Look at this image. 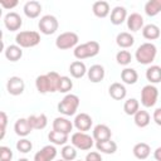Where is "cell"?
I'll use <instances>...</instances> for the list:
<instances>
[{
    "label": "cell",
    "instance_id": "6da1fadb",
    "mask_svg": "<svg viewBox=\"0 0 161 161\" xmlns=\"http://www.w3.org/2000/svg\"><path fill=\"white\" fill-rule=\"evenodd\" d=\"M60 77L62 75H59L57 72H48L47 74L38 75L35 79L36 91L42 94L58 92V84H59Z\"/></svg>",
    "mask_w": 161,
    "mask_h": 161
},
{
    "label": "cell",
    "instance_id": "7a4b0ae2",
    "mask_svg": "<svg viewBox=\"0 0 161 161\" xmlns=\"http://www.w3.org/2000/svg\"><path fill=\"white\" fill-rule=\"evenodd\" d=\"M99 49H101V45H99L98 42L89 40L87 43H83V44L77 45L74 48V50H73V54H74V57L78 60H82V59L96 57L99 53Z\"/></svg>",
    "mask_w": 161,
    "mask_h": 161
},
{
    "label": "cell",
    "instance_id": "3957f363",
    "mask_svg": "<svg viewBox=\"0 0 161 161\" xmlns=\"http://www.w3.org/2000/svg\"><path fill=\"white\" fill-rule=\"evenodd\" d=\"M156 54H157V49H156V45L152 44V43H143L141 44L136 53H135V57H136V60L140 63V64H151L155 58H156Z\"/></svg>",
    "mask_w": 161,
    "mask_h": 161
},
{
    "label": "cell",
    "instance_id": "277c9868",
    "mask_svg": "<svg viewBox=\"0 0 161 161\" xmlns=\"http://www.w3.org/2000/svg\"><path fill=\"white\" fill-rule=\"evenodd\" d=\"M15 43L20 48H33L40 43V34L34 30L20 31L15 36Z\"/></svg>",
    "mask_w": 161,
    "mask_h": 161
},
{
    "label": "cell",
    "instance_id": "5b68a950",
    "mask_svg": "<svg viewBox=\"0 0 161 161\" xmlns=\"http://www.w3.org/2000/svg\"><path fill=\"white\" fill-rule=\"evenodd\" d=\"M79 107V98L75 94H67L57 106L58 111L64 116H73L75 114Z\"/></svg>",
    "mask_w": 161,
    "mask_h": 161
},
{
    "label": "cell",
    "instance_id": "8992f818",
    "mask_svg": "<svg viewBox=\"0 0 161 161\" xmlns=\"http://www.w3.org/2000/svg\"><path fill=\"white\" fill-rule=\"evenodd\" d=\"M78 35L73 31H64L59 34L55 39V47L60 50H67L70 48H75L78 44Z\"/></svg>",
    "mask_w": 161,
    "mask_h": 161
},
{
    "label": "cell",
    "instance_id": "52a82bcc",
    "mask_svg": "<svg viewBox=\"0 0 161 161\" xmlns=\"http://www.w3.org/2000/svg\"><path fill=\"white\" fill-rule=\"evenodd\" d=\"M158 98V89L153 84H147L141 91V103L143 107H153Z\"/></svg>",
    "mask_w": 161,
    "mask_h": 161
},
{
    "label": "cell",
    "instance_id": "ba28073f",
    "mask_svg": "<svg viewBox=\"0 0 161 161\" xmlns=\"http://www.w3.org/2000/svg\"><path fill=\"white\" fill-rule=\"evenodd\" d=\"M70 142L72 145L82 151H87L93 146V137H91L89 135H87L86 132H74L70 137Z\"/></svg>",
    "mask_w": 161,
    "mask_h": 161
},
{
    "label": "cell",
    "instance_id": "9c48e42d",
    "mask_svg": "<svg viewBox=\"0 0 161 161\" xmlns=\"http://www.w3.org/2000/svg\"><path fill=\"white\" fill-rule=\"evenodd\" d=\"M58 20L54 15H44L40 18L39 23H38V28L40 30V33L45 34V35H52L58 30Z\"/></svg>",
    "mask_w": 161,
    "mask_h": 161
},
{
    "label": "cell",
    "instance_id": "30bf717a",
    "mask_svg": "<svg viewBox=\"0 0 161 161\" xmlns=\"http://www.w3.org/2000/svg\"><path fill=\"white\" fill-rule=\"evenodd\" d=\"M4 25L8 30L10 31H16L20 29V26L23 25V19L21 16L15 13V11H10L4 16Z\"/></svg>",
    "mask_w": 161,
    "mask_h": 161
},
{
    "label": "cell",
    "instance_id": "8fae6325",
    "mask_svg": "<svg viewBox=\"0 0 161 161\" xmlns=\"http://www.w3.org/2000/svg\"><path fill=\"white\" fill-rule=\"evenodd\" d=\"M6 89L11 96H20L25 89V83L20 77H10L6 83Z\"/></svg>",
    "mask_w": 161,
    "mask_h": 161
},
{
    "label": "cell",
    "instance_id": "7c38bea8",
    "mask_svg": "<svg viewBox=\"0 0 161 161\" xmlns=\"http://www.w3.org/2000/svg\"><path fill=\"white\" fill-rule=\"evenodd\" d=\"M92 123H93L92 117L89 114H87V113H79V114H77L75 118H74V122H73L74 127L79 132L89 131L91 127H92Z\"/></svg>",
    "mask_w": 161,
    "mask_h": 161
},
{
    "label": "cell",
    "instance_id": "4fadbf2b",
    "mask_svg": "<svg viewBox=\"0 0 161 161\" xmlns=\"http://www.w3.org/2000/svg\"><path fill=\"white\" fill-rule=\"evenodd\" d=\"M57 156V148L52 145H47L34 155V161H53Z\"/></svg>",
    "mask_w": 161,
    "mask_h": 161
},
{
    "label": "cell",
    "instance_id": "5bb4252c",
    "mask_svg": "<svg viewBox=\"0 0 161 161\" xmlns=\"http://www.w3.org/2000/svg\"><path fill=\"white\" fill-rule=\"evenodd\" d=\"M73 126L74 125L65 117H57L53 121V130L62 132V133H65V135L70 133V131L73 130Z\"/></svg>",
    "mask_w": 161,
    "mask_h": 161
},
{
    "label": "cell",
    "instance_id": "9a60e30c",
    "mask_svg": "<svg viewBox=\"0 0 161 161\" xmlns=\"http://www.w3.org/2000/svg\"><path fill=\"white\" fill-rule=\"evenodd\" d=\"M23 10H24V14H25L28 18L35 19V18H38V16L40 15L42 4H40L39 1H36V0H30V1L25 3Z\"/></svg>",
    "mask_w": 161,
    "mask_h": 161
},
{
    "label": "cell",
    "instance_id": "2e32d148",
    "mask_svg": "<svg viewBox=\"0 0 161 161\" xmlns=\"http://www.w3.org/2000/svg\"><path fill=\"white\" fill-rule=\"evenodd\" d=\"M108 93H109L111 98H113L114 101H122V99H125V97L127 94V89L122 83L114 82L109 86Z\"/></svg>",
    "mask_w": 161,
    "mask_h": 161
},
{
    "label": "cell",
    "instance_id": "e0dca14e",
    "mask_svg": "<svg viewBox=\"0 0 161 161\" xmlns=\"http://www.w3.org/2000/svg\"><path fill=\"white\" fill-rule=\"evenodd\" d=\"M112 132L107 125H97L93 128V138L96 141H107L111 140Z\"/></svg>",
    "mask_w": 161,
    "mask_h": 161
},
{
    "label": "cell",
    "instance_id": "ac0fdd59",
    "mask_svg": "<svg viewBox=\"0 0 161 161\" xmlns=\"http://www.w3.org/2000/svg\"><path fill=\"white\" fill-rule=\"evenodd\" d=\"M87 74H88V79L92 83H99L104 78V68L101 64H94L88 69Z\"/></svg>",
    "mask_w": 161,
    "mask_h": 161
},
{
    "label": "cell",
    "instance_id": "d6986e66",
    "mask_svg": "<svg viewBox=\"0 0 161 161\" xmlns=\"http://www.w3.org/2000/svg\"><path fill=\"white\" fill-rule=\"evenodd\" d=\"M127 19V10L123 6H114L111 11V23L113 25H121Z\"/></svg>",
    "mask_w": 161,
    "mask_h": 161
},
{
    "label": "cell",
    "instance_id": "ffe728a7",
    "mask_svg": "<svg viewBox=\"0 0 161 161\" xmlns=\"http://www.w3.org/2000/svg\"><path fill=\"white\" fill-rule=\"evenodd\" d=\"M31 126L29 125L28 118H19L14 125V131L20 137H26L31 132Z\"/></svg>",
    "mask_w": 161,
    "mask_h": 161
},
{
    "label": "cell",
    "instance_id": "44dd1931",
    "mask_svg": "<svg viewBox=\"0 0 161 161\" xmlns=\"http://www.w3.org/2000/svg\"><path fill=\"white\" fill-rule=\"evenodd\" d=\"M127 28L131 31H138L143 28V18L138 13H132L130 16H127Z\"/></svg>",
    "mask_w": 161,
    "mask_h": 161
},
{
    "label": "cell",
    "instance_id": "7402d4cb",
    "mask_svg": "<svg viewBox=\"0 0 161 161\" xmlns=\"http://www.w3.org/2000/svg\"><path fill=\"white\" fill-rule=\"evenodd\" d=\"M28 121H29V125L31 126L33 130H43L47 127L48 125V118L44 113H40V114H30L28 117Z\"/></svg>",
    "mask_w": 161,
    "mask_h": 161
},
{
    "label": "cell",
    "instance_id": "603a6c76",
    "mask_svg": "<svg viewBox=\"0 0 161 161\" xmlns=\"http://www.w3.org/2000/svg\"><path fill=\"white\" fill-rule=\"evenodd\" d=\"M132 152H133V155H135L136 158H138V160H146L150 156V153H151V147L146 142H138V143H136L133 146Z\"/></svg>",
    "mask_w": 161,
    "mask_h": 161
},
{
    "label": "cell",
    "instance_id": "cb8c5ba5",
    "mask_svg": "<svg viewBox=\"0 0 161 161\" xmlns=\"http://www.w3.org/2000/svg\"><path fill=\"white\" fill-rule=\"evenodd\" d=\"M92 10H93V14H94L97 18H101V19L108 16V14H109V11H111V10H109V4H108L107 1H104V0L96 1V3L93 4V6H92Z\"/></svg>",
    "mask_w": 161,
    "mask_h": 161
},
{
    "label": "cell",
    "instance_id": "d4e9b609",
    "mask_svg": "<svg viewBox=\"0 0 161 161\" xmlns=\"http://www.w3.org/2000/svg\"><path fill=\"white\" fill-rule=\"evenodd\" d=\"M4 54H5V57H6L8 60H10V62H18L23 57V49L18 44H11V45H9V47L5 48Z\"/></svg>",
    "mask_w": 161,
    "mask_h": 161
},
{
    "label": "cell",
    "instance_id": "484cf974",
    "mask_svg": "<svg viewBox=\"0 0 161 161\" xmlns=\"http://www.w3.org/2000/svg\"><path fill=\"white\" fill-rule=\"evenodd\" d=\"M116 43L119 48H123V49H127V48H131L135 43V38L131 33H127V31H122L119 34H117L116 36Z\"/></svg>",
    "mask_w": 161,
    "mask_h": 161
},
{
    "label": "cell",
    "instance_id": "4316f807",
    "mask_svg": "<svg viewBox=\"0 0 161 161\" xmlns=\"http://www.w3.org/2000/svg\"><path fill=\"white\" fill-rule=\"evenodd\" d=\"M69 72L73 78H82L88 72L86 68V64L82 60H74L69 65Z\"/></svg>",
    "mask_w": 161,
    "mask_h": 161
},
{
    "label": "cell",
    "instance_id": "83f0119b",
    "mask_svg": "<svg viewBox=\"0 0 161 161\" xmlns=\"http://www.w3.org/2000/svg\"><path fill=\"white\" fill-rule=\"evenodd\" d=\"M160 28L155 24H147L142 28V35L147 40H156L160 38Z\"/></svg>",
    "mask_w": 161,
    "mask_h": 161
},
{
    "label": "cell",
    "instance_id": "f1b7e54d",
    "mask_svg": "<svg viewBox=\"0 0 161 161\" xmlns=\"http://www.w3.org/2000/svg\"><path fill=\"white\" fill-rule=\"evenodd\" d=\"M146 78L150 82V84H156L161 82V67L158 65H151L146 69Z\"/></svg>",
    "mask_w": 161,
    "mask_h": 161
},
{
    "label": "cell",
    "instance_id": "f546056e",
    "mask_svg": "<svg viewBox=\"0 0 161 161\" xmlns=\"http://www.w3.org/2000/svg\"><path fill=\"white\" fill-rule=\"evenodd\" d=\"M96 147L98 151L103 152V153H114L117 151V143L112 140H107V141H97L96 142Z\"/></svg>",
    "mask_w": 161,
    "mask_h": 161
},
{
    "label": "cell",
    "instance_id": "4dcf8cb0",
    "mask_svg": "<svg viewBox=\"0 0 161 161\" xmlns=\"http://www.w3.org/2000/svg\"><path fill=\"white\" fill-rule=\"evenodd\" d=\"M133 119H135V123L137 127H147L150 121H151V117H150V113L145 109H140L135 116H133Z\"/></svg>",
    "mask_w": 161,
    "mask_h": 161
},
{
    "label": "cell",
    "instance_id": "1f68e13d",
    "mask_svg": "<svg viewBox=\"0 0 161 161\" xmlns=\"http://www.w3.org/2000/svg\"><path fill=\"white\" fill-rule=\"evenodd\" d=\"M145 13L148 16H156L161 13V0H148L145 4Z\"/></svg>",
    "mask_w": 161,
    "mask_h": 161
},
{
    "label": "cell",
    "instance_id": "d6a6232c",
    "mask_svg": "<svg viewBox=\"0 0 161 161\" xmlns=\"http://www.w3.org/2000/svg\"><path fill=\"white\" fill-rule=\"evenodd\" d=\"M121 79L126 84H135L138 80V74L133 68H125L121 72Z\"/></svg>",
    "mask_w": 161,
    "mask_h": 161
},
{
    "label": "cell",
    "instance_id": "836d02e7",
    "mask_svg": "<svg viewBox=\"0 0 161 161\" xmlns=\"http://www.w3.org/2000/svg\"><path fill=\"white\" fill-rule=\"evenodd\" d=\"M48 138L52 143L54 145H58V146H64L67 142H68V135L65 133H62V132H58V131H50L49 135H48Z\"/></svg>",
    "mask_w": 161,
    "mask_h": 161
},
{
    "label": "cell",
    "instance_id": "e575fe53",
    "mask_svg": "<svg viewBox=\"0 0 161 161\" xmlns=\"http://www.w3.org/2000/svg\"><path fill=\"white\" fill-rule=\"evenodd\" d=\"M123 111L128 116H135L140 111V102L136 98H128L123 104Z\"/></svg>",
    "mask_w": 161,
    "mask_h": 161
},
{
    "label": "cell",
    "instance_id": "d590c367",
    "mask_svg": "<svg viewBox=\"0 0 161 161\" xmlns=\"http://www.w3.org/2000/svg\"><path fill=\"white\" fill-rule=\"evenodd\" d=\"M62 158L65 161H74L77 157V148L73 145H64L60 150Z\"/></svg>",
    "mask_w": 161,
    "mask_h": 161
},
{
    "label": "cell",
    "instance_id": "8d00e7d4",
    "mask_svg": "<svg viewBox=\"0 0 161 161\" xmlns=\"http://www.w3.org/2000/svg\"><path fill=\"white\" fill-rule=\"evenodd\" d=\"M73 88V82L70 80L69 77L67 75H62L59 79V84H58V92L60 93H67Z\"/></svg>",
    "mask_w": 161,
    "mask_h": 161
},
{
    "label": "cell",
    "instance_id": "74e56055",
    "mask_svg": "<svg viewBox=\"0 0 161 161\" xmlns=\"http://www.w3.org/2000/svg\"><path fill=\"white\" fill-rule=\"evenodd\" d=\"M116 60L118 64L121 65H127L131 63L132 60V55L128 50H119L117 54H116Z\"/></svg>",
    "mask_w": 161,
    "mask_h": 161
},
{
    "label": "cell",
    "instance_id": "f35d334b",
    "mask_svg": "<svg viewBox=\"0 0 161 161\" xmlns=\"http://www.w3.org/2000/svg\"><path fill=\"white\" fill-rule=\"evenodd\" d=\"M31 148H33V143L28 138H20L16 142V150L21 153H28L31 151Z\"/></svg>",
    "mask_w": 161,
    "mask_h": 161
},
{
    "label": "cell",
    "instance_id": "ab89813d",
    "mask_svg": "<svg viewBox=\"0 0 161 161\" xmlns=\"http://www.w3.org/2000/svg\"><path fill=\"white\" fill-rule=\"evenodd\" d=\"M13 151L6 146H0V161H11Z\"/></svg>",
    "mask_w": 161,
    "mask_h": 161
},
{
    "label": "cell",
    "instance_id": "60d3db41",
    "mask_svg": "<svg viewBox=\"0 0 161 161\" xmlns=\"http://www.w3.org/2000/svg\"><path fill=\"white\" fill-rule=\"evenodd\" d=\"M6 125H8V116L4 111L0 112V126H1V135H0V140L4 138L5 136V130H6Z\"/></svg>",
    "mask_w": 161,
    "mask_h": 161
},
{
    "label": "cell",
    "instance_id": "b9f144b4",
    "mask_svg": "<svg viewBox=\"0 0 161 161\" xmlns=\"http://www.w3.org/2000/svg\"><path fill=\"white\" fill-rule=\"evenodd\" d=\"M84 161H102V156H101L99 152H97V151H92V152L87 153Z\"/></svg>",
    "mask_w": 161,
    "mask_h": 161
},
{
    "label": "cell",
    "instance_id": "7bdbcfd3",
    "mask_svg": "<svg viewBox=\"0 0 161 161\" xmlns=\"http://www.w3.org/2000/svg\"><path fill=\"white\" fill-rule=\"evenodd\" d=\"M0 5L4 8V9H13V8H15L16 5H18V1L16 0H13V1H8V0H1L0 1Z\"/></svg>",
    "mask_w": 161,
    "mask_h": 161
},
{
    "label": "cell",
    "instance_id": "ee69618b",
    "mask_svg": "<svg viewBox=\"0 0 161 161\" xmlns=\"http://www.w3.org/2000/svg\"><path fill=\"white\" fill-rule=\"evenodd\" d=\"M152 118H153V121H155L156 125L161 126V108H156V109L153 111Z\"/></svg>",
    "mask_w": 161,
    "mask_h": 161
},
{
    "label": "cell",
    "instance_id": "f6af8a7d",
    "mask_svg": "<svg viewBox=\"0 0 161 161\" xmlns=\"http://www.w3.org/2000/svg\"><path fill=\"white\" fill-rule=\"evenodd\" d=\"M153 157L156 161H161V147H157L156 151L153 152Z\"/></svg>",
    "mask_w": 161,
    "mask_h": 161
},
{
    "label": "cell",
    "instance_id": "bcb514c9",
    "mask_svg": "<svg viewBox=\"0 0 161 161\" xmlns=\"http://www.w3.org/2000/svg\"><path fill=\"white\" fill-rule=\"evenodd\" d=\"M18 161H29V160H28V158H25V157H23V158H19Z\"/></svg>",
    "mask_w": 161,
    "mask_h": 161
},
{
    "label": "cell",
    "instance_id": "7dc6e473",
    "mask_svg": "<svg viewBox=\"0 0 161 161\" xmlns=\"http://www.w3.org/2000/svg\"><path fill=\"white\" fill-rule=\"evenodd\" d=\"M57 161H65V160H63V158H62V160H57Z\"/></svg>",
    "mask_w": 161,
    "mask_h": 161
},
{
    "label": "cell",
    "instance_id": "c3c4849f",
    "mask_svg": "<svg viewBox=\"0 0 161 161\" xmlns=\"http://www.w3.org/2000/svg\"><path fill=\"white\" fill-rule=\"evenodd\" d=\"M75 161H80V160H75Z\"/></svg>",
    "mask_w": 161,
    "mask_h": 161
}]
</instances>
